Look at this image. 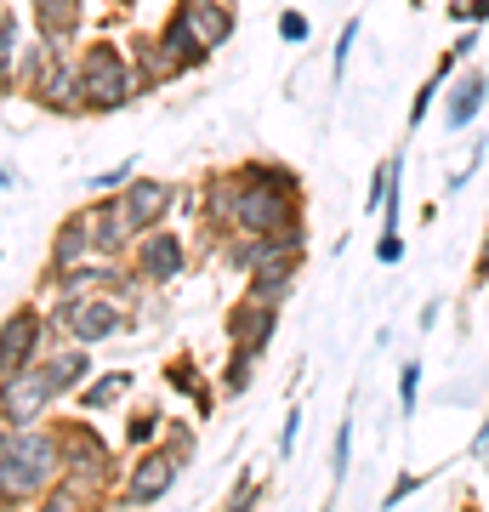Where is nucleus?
Masks as SVG:
<instances>
[{"instance_id": "1", "label": "nucleus", "mask_w": 489, "mask_h": 512, "mask_svg": "<svg viewBox=\"0 0 489 512\" xmlns=\"http://www.w3.org/2000/svg\"><path fill=\"white\" fill-rule=\"evenodd\" d=\"M290 222H302V194L296 188L245 183L234 171V205H228V234H279Z\"/></svg>"}, {"instance_id": "2", "label": "nucleus", "mask_w": 489, "mask_h": 512, "mask_svg": "<svg viewBox=\"0 0 489 512\" xmlns=\"http://www.w3.org/2000/svg\"><path fill=\"white\" fill-rule=\"evenodd\" d=\"M80 97H86L91 114H114L137 97V69L126 63L120 46H109V40L86 46V57H80Z\"/></svg>"}, {"instance_id": "3", "label": "nucleus", "mask_w": 489, "mask_h": 512, "mask_svg": "<svg viewBox=\"0 0 489 512\" xmlns=\"http://www.w3.org/2000/svg\"><path fill=\"white\" fill-rule=\"evenodd\" d=\"M52 325L69 336V342H109V336H120V325H126V308L114 302V296H57V313H52Z\"/></svg>"}, {"instance_id": "4", "label": "nucleus", "mask_w": 489, "mask_h": 512, "mask_svg": "<svg viewBox=\"0 0 489 512\" xmlns=\"http://www.w3.org/2000/svg\"><path fill=\"white\" fill-rule=\"evenodd\" d=\"M57 439H63V484H74L86 501H97L103 484H109V473H114L109 467V444L97 439L86 421H80V427H63Z\"/></svg>"}, {"instance_id": "5", "label": "nucleus", "mask_w": 489, "mask_h": 512, "mask_svg": "<svg viewBox=\"0 0 489 512\" xmlns=\"http://www.w3.org/2000/svg\"><path fill=\"white\" fill-rule=\"evenodd\" d=\"M57 387L46 376V365H23L12 376H0V421H12V427H35L46 410H52Z\"/></svg>"}, {"instance_id": "6", "label": "nucleus", "mask_w": 489, "mask_h": 512, "mask_svg": "<svg viewBox=\"0 0 489 512\" xmlns=\"http://www.w3.org/2000/svg\"><path fill=\"white\" fill-rule=\"evenodd\" d=\"M182 268H188L182 234H171L165 222L137 234V245H131V279H143V285H171V279H182Z\"/></svg>"}, {"instance_id": "7", "label": "nucleus", "mask_w": 489, "mask_h": 512, "mask_svg": "<svg viewBox=\"0 0 489 512\" xmlns=\"http://www.w3.org/2000/svg\"><path fill=\"white\" fill-rule=\"evenodd\" d=\"M182 461L171 456V450H137V461H131L126 473V507H154V501H165L171 495V484H177Z\"/></svg>"}, {"instance_id": "8", "label": "nucleus", "mask_w": 489, "mask_h": 512, "mask_svg": "<svg viewBox=\"0 0 489 512\" xmlns=\"http://www.w3.org/2000/svg\"><path fill=\"white\" fill-rule=\"evenodd\" d=\"M273 336H279V308L273 302H256V296H239L234 308H228V342L245 353H262L273 348Z\"/></svg>"}, {"instance_id": "9", "label": "nucleus", "mask_w": 489, "mask_h": 512, "mask_svg": "<svg viewBox=\"0 0 489 512\" xmlns=\"http://www.w3.org/2000/svg\"><path fill=\"white\" fill-rule=\"evenodd\" d=\"M444 126L450 131H472L478 126V114L489 109V74L484 69H455V80L444 86Z\"/></svg>"}, {"instance_id": "10", "label": "nucleus", "mask_w": 489, "mask_h": 512, "mask_svg": "<svg viewBox=\"0 0 489 512\" xmlns=\"http://www.w3.org/2000/svg\"><path fill=\"white\" fill-rule=\"evenodd\" d=\"M35 103L52 114H86V97H80V63H63L57 52H46L35 80Z\"/></svg>"}, {"instance_id": "11", "label": "nucleus", "mask_w": 489, "mask_h": 512, "mask_svg": "<svg viewBox=\"0 0 489 512\" xmlns=\"http://www.w3.org/2000/svg\"><path fill=\"white\" fill-rule=\"evenodd\" d=\"M177 183H160V177H131L126 188H120V205H126V217L137 222V234L143 228H160L171 211H177Z\"/></svg>"}, {"instance_id": "12", "label": "nucleus", "mask_w": 489, "mask_h": 512, "mask_svg": "<svg viewBox=\"0 0 489 512\" xmlns=\"http://www.w3.org/2000/svg\"><path fill=\"white\" fill-rule=\"evenodd\" d=\"M40 336H46V319H40L35 308L6 313V325H0V376H12V370L35 365Z\"/></svg>"}, {"instance_id": "13", "label": "nucleus", "mask_w": 489, "mask_h": 512, "mask_svg": "<svg viewBox=\"0 0 489 512\" xmlns=\"http://www.w3.org/2000/svg\"><path fill=\"white\" fill-rule=\"evenodd\" d=\"M86 228H91V251H97V256H120V251H131V245H137V222L126 217L120 194H109V200L91 205Z\"/></svg>"}, {"instance_id": "14", "label": "nucleus", "mask_w": 489, "mask_h": 512, "mask_svg": "<svg viewBox=\"0 0 489 512\" xmlns=\"http://www.w3.org/2000/svg\"><path fill=\"white\" fill-rule=\"evenodd\" d=\"M177 12L188 18V29L200 35L205 52H222V46L234 40V0H182Z\"/></svg>"}, {"instance_id": "15", "label": "nucleus", "mask_w": 489, "mask_h": 512, "mask_svg": "<svg viewBox=\"0 0 489 512\" xmlns=\"http://www.w3.org/2000/svg\"><path fill=\"white\" fill-rule=\"evenodd\" d=\"M296 274H302V262H290V256H279V262H262V268H251V274H245V296L285 308V296L296 291Z\"/></svg>"}, {"instance_id": "16", "label": "nucleus", "mask_w": 489, "mask_h": 512, "mask_svg": "<svg viewBox=\"0 0 489 512\" xmlns=\"http://www.w3.org/2000/svg\"><path fill=\"white\" fill-rule=\"evenodd\" d=\"M154 40H160V52H165V63H171V69H200V63H205V57H211V52H205V46H200V35H194V29H188V18H182V12H171V18H165V29H160V35H154Z\"/></svg>"}, {"instance_id": "17", "label": "nucleus", "mask_w": 489, "mask_h": 512, "mask_svg": "<svg viewBox=\"0 0 489 512\" xmlns=\"http://www.w3.org/2000/svg\"><path fill=\"white\" fill-rule=\"evenodd\" d=\"M91 228H86V211L80 217H69L63 228H57L52 239V262H46V274H69V268H80V262H91Z\"/></svg>"}, {"instance_id": "18", "label": "nucleus", "mask_w": 489, "mask_h": 512, "mask_svg": "<svg viewBox=\"0 0 489 512\" xmlns=\"http://www.w3.org/2000/svg\"><path fill=\"white\" fill-rule=\"evenodd\" d=\"M46 376H52V387H57V399L63 393H74V387L91 376V359H86V342H69V348H57L52 359H46Z\"/></svg>"}, {"instance_id": "19", "label": "nucleus", "mask_w": 489, "mask_h": 512, "mask_svg": "<svg viewBox=\"0 0 489 512\" xmlns=\"http://www.w3.org/2000/svg\"><path fill=\"white\" fill-rule=\"evenodd\" d=\"M35 18L46 29V40H69L80 29V0H46V6H35Z\"/></svg>"}, {"instance_id": "20", "label": "nucleus", "mask_w": 489, "mask_h": 512, "mask_svg": "<svg viewBox=\"0 0 489 512\" xmlns=\"http://www.w3.org/2000/svg\"><path fill=\"white\" fill-rule=\"evenodd\" d=\"M353 433H359V421L342 416V427H336V439H330V484L342 490L347 473H353Z\"/></svg>"}, {"instance_id": "21", "label": "nucleus", "mask_w": 489, "mask_h": 512, "mask_svg": "<svg viewBox=\"0 0 489 512\" xmlns=\"http://www.w3.org/2000/svg\"><path fill=\"white\" fill-rule=\"evenodd\" d=\"M245 183H268V188H296L302 194V177L290 171V165H273V160H245V165H234Z\"/></svg>"}, {"instance_id": "22", "label": "nucleus", "mask_w": 489, "mask_h": 512, "mask_svg": "<svg viewBox=\"0 0 489 512\" xmlns=\"http://www.w3.org/2000/svg\"><path fill=\"white\" fill-rule=\"evenodd\" d=\"M126 393H131V370H109L103 382H91L86 393H80V404H86V410H109V404L126 399Z\"/></svg>"}, {"instance_id": "23", "label": "nucleus", "mask_w": 489, "mask_h": 512, "mask_svg": "<svg viewBox=\"0 0 489 512\" xmlns=\"http://www.w3.org/2000/svg\"><path fill=\"white\" fill-rule=\"evenodd\" d=\"M165 382L177 387V393H194V399H200V410H211V393L200 387V370H194V359H171V365H165Z\"/></svg>"}, {"instance_id": "24", "label": "nucleus", "mask_w": 489, "mask_h": 512, "mask_svg": "<svg viewBox=\"0 0 489 512\" xmlns=\"http://www.w3.org/2000/svg\"><path fill=\"white\" fill-rule=\"evenodd\" d=\"M160 433H165V416L154 410V404H148V410H137V416L126 421V444H131V450H143V444H154Z\"/></svg>"}, {"instance_id": "25", "label": "nucleus", "mask_w": 489, "mask_h": 512, "mask_svg": "<svg viewBox=\"0 0 489 512\" xmlns=\"http://www.w3.org/2000/svg\"><path fill=\"white\" fill-rule=\"evenodd\" d=\"M416 404H421V359H404L399 365V416L416 421Z\"/></svg>"}, {"instance_id": "26", "label": "nucleus", "mask_w": 489, "mask_h": 512, "mask_svg": "<svg viewBox=\"0 0 489 512\" xmlns=\"http://www.w3.org/2000/svg\"><path fill=\"white\" fill-rule=\"evenodd\" d=\"M251 376H256V353L234 348V353H228V370H222V387H228V393H245Z\"/></svg>"}, {"instance_id": "27", "label": "nucleus", "mask_w": 489, "mask_h": 512, "mask_svg": "<svg viewBox=\"0 0 489 512\" xmlns=\"http://www.w3.org/2000/svg\"><path fill=\"white\" fill-rule=\"evenodd\" d=\"M359 29H364L359 18H347V23H342V35H336V52H330V80H342V74H347V57H353V46H359Z\"/></svg>"}, {"instance_id": "28", "label": "nucleus", "mask_w": 489, "mask_h": 512, "mask_svg": "<svg viewBox=\"0 0 489 512\" xmlns=\"http://www.w3.org/2000/svg\"><path fill=\"white\" fill-rule=\"evenodd\" d=\"M444 12H450L455 29H484L489 23V0H450Z\"/></svg>"}, {"instance_id": "29", "label": "nucleus", "mask_w": 489, "mask_h": 512, "mask_svg": "<svg viewBox=\"0 0 489 512\" xmlns=\"http://www.w3.org/2000/svg\"><path fill=\"white\" fill-rule=\"evenodd\" d=\"M165 450L177 461H194V450H200V444H194V427H188V421H165Z\"/></svg>"}, {"instance_id": "30", "label": "nucleus", "mask_w": 489, "mask_h": 512, "mask_svg": "<svg viewBox=\"0 0 489 512\" xmlns=\"http://www.w3.org/2000/svg\"><path fill=\"white\" fill-rule=\"evenodd\" d=\"M421 484H427V473H399L393 484H387V495H381V507H404V501H410Z\"/></svg>"}, {"instance_id": "31", "label": "nucleus", "mask_w": 489, "mask_h": 512, "mask_svg": "<svg viewBox=\"0 0 489 512\" xmlns=\"http://www.w3.org/2000/svg\"><path fill=\"white\" fill-rule=\"evenodd\" d=\"M12 40H18V23L12 12H0V86H12Z\"/></svg>"}, {"instance_id": "32", "label": "nucleus", "mask_w": 489, "mask_h": 512, "mask_svg": "<svg viewBox=\"0 0 489 512\" xmlns=\"http://www.w3.org/2000/svg\"><path fill=\"white\" fill-rule=\"evenodd\" d=\"M308 35H313V23L302 18V12H279V40H290V46H302Z\"/></svg>"}, {"instance_id": "33", "label": "nucleus", "mask_w": 489, "mask_h": 512, "mask_svg": "<svg viewBox=\"0 0 489 512\" xmlns=\"http://www.w3.org/2000/svg\"><path fill=\"white\" fill-rule=\"evenodd\" d=\"M404 251H410V245H404V234H381L376 239V262H381V268H399Z\"/></svg>"}, {"instance_id": "34", "label": "nucleus", "mask_w": 489, "mask_h": 512, "mask_svg": "<svg viewBox=\"0 0 489 512\" xmlns=\"http://www.w3.org/2000/svg\"><path fill=\"white\" fill-rule=\"evenodd\" d=\"M126 183H131V160L114 165V171H103V177H91V194H97V188H103V194H120Z\"/></svg>"}, {"instance_id": "35", "label": "nucleus", "mask_w": 489, "mask_h": 512, "mask_svg": "<svg viewBox=\"0 0 489 512\" xmlns=\"http://www.w3.org/2000/svg\"><path fill=\"white\" fill-rule=\"evenodd\" d=\"M296 439H302V410H290L279 427V456H296Z\"/></svg>"}, {"instance_id": "36", "label": "nucleus", "mask_w": 489, "mask_h": 512, "mask_svg": "<svg viewBox=\"0 0 489 512\" xmlns=\"http://www.w3.org/2000/svg\"><path fill=\"white\" fill-rule=\"evenodd\" d=\"M256 495H262V484H256L251 473H245V478L234 484V490H228V507H256Z\"/></svg>"}, {"instance_id": "37", "label": "nucleus", "mask_w": 489, "mask_h": 512, "mask_svg": "<svg viewBox=\"0 0 489 512\" xmlns=\"http://www.w3.org/2000/svg\"><path fill=\"white\" fill-rule=\"evenodd\" d=\"M467 456H472V461L489 456V404H484V421H478V433H472V444H467Z\"/></svg>"}, {"instance_id": "38", "label": "nucleus", "mask_w": 489, "mask_h": 512, "mask_svg": "<svg viewBox=\"0 0 489 512\" xmlns=\"http://www.w3.org/2000/svg\"><path fill=\"white\" fill-rule=\"evenodd\" d=\"M438 319H444V302H427V308H421V325H416V330H433Z\"/></svg>"}, {"instance_id": "39", "label": "nucleus", "mask_w": 489, "mask_h": 512, "mask_svg": "<svg viewBox=\"0 0 489 512\" xmlns=\"http://www.w3.org/2000/svg\"><path fill=\"white\" fill-rule=\"evenodd\" d=\"M35 6H46V0H35Z\"/></svg>"}]
</instances>
